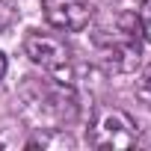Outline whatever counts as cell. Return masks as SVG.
I'll list each match as a JSON object with an SVG mask.
<instances>
[{
	"mask_svg": "<svg viewBox=\"0 0 151 151\" xmlns=\"http://www.w3.org/2000/svg\"><path fill=\"white\" fill-rule=\"evenodd\" d=\"M6 71H9V62H6V53L0 50V80L6 77Z\"/></svg>",
	"mask_w": 151,
	"mask_h": 151,
	"instance_id": "cell-8",
	"label": "cell"
},
{
	"mask_svg": "<svg viewBox=\"0 0 151 151\" xmlns=\"http://www.w3.org/2000/svg\"><path fill=\"white\" fill-rule=\"evenodd\" d=\"M95 47L101 53V62L110 71H116V74L133 71L142 59V33H139L136 15L119 12L110 21H104L95 30Z\"/></svg>",
	"mask_w": 151,
	"mask_h": 151,
	"instance_id": "cell-1",
	"label": "cell"
},
{
	"mask_svg": "<svg viewBox=\"0 0 151 151\" xmlns=\"http://www.w3.org/2000/svg\"><path fill=\"white\" fill-rule=\"evenodd\" d=\"M136 21H139L142 39L151 45V0H142V6H139V12H136Z\"/></svg>",
	"mask_w": 151,
	"mask_h": 151,
	"instance_id": "cell-7",
	"label": "cell"
},
{
	"mask_svg": "<svg viewBox=\"0 0 151 151\" xmlns=\"http://www.w3.org/2000/svg\"><path fill=\"white\" fill-rule=\"evenodd\" d=\"M86 142L92 148H133L139 142V124L116 107H104L89 119Z\"/></svg>",
	"mask_w": 151,
	"mask_h": 151,
	"instance_id": "cell-2",
	"label": "cell"
},
{
	"mask_svg": "<svg viewBox=\"0 0 151 151\" xmlns=\"http://www.w3.org/2000/svg\"><path fill=\"white\" fill-rule=\"evenodd\" d=\"M24 53L30 56L33 65L56 74V77H62V74L71 68V47L65 45L62 36L56 33H42V30H33L27 33L24 39Z\"/></svg>",
	"mask_w": 151,
	"mask_h": 151,
	"instance_id": "cell-3",
	"label": "cell"
},
{
	"mask_svg": "<svg viewBox=\"0 0 151 151\" xmlns=\"http://www.w3.org/2000/svg\"><path fill=\"white\" fill-rule=\"evenodd\" d=\"M42 12L59 33H83L95 18V9L86 0H42Z\"/></svg>",
	"mask_w": 151,
	"mask_h": 151,
	"instance_id": "cell-4",
	"label": "cell"
},
{
	"mask_svg": "<svg viewBox=\"0 0 151 151\" xmlns=\"http://www.w3.org/2000/svg\"><path fill=\"white\" fill-rule=\"evenodd\" d=\"M136 98L151 110V65H145L142 74L136 77Z\"/></svg>",
	"mask_w": 151,
	"mask_h": 151,
	"instance_id": "cell-5",
	"label": "cell"
},
{
	"mask_svg": "<svg viewBox=\"0 0 151 151\" xmlns=\"http://www.w3.org/2000/svg\"><path fill=\"white\" fill-rule=\"evenodd\" d=\"M18 21V0H0V30H9Z\"/></svg>",
	"mask_w": 151,
	"mask_h": 151,
	"instance_id": "cell-6",
	"label": "cell"
}]
</instances>
